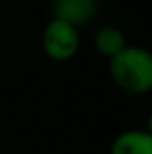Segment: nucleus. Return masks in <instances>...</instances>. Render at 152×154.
<instances>
[{
  "mask_svg": "<svg viewBox=\"0 0 152 154\" xmlns=\"http://www.w3.org/2000/svg\"><path fill=\"white\" fill-rule=\"evenodd\" d=\"M109 154H152V135L146 129H129L111 143Z\"/></svg>",
  "mask_w": 152,
  "mask_h": 154,
  "instance_id": "nucleus-4",
  "label": "nucleus"
},
{
  "mask_svg": "<svg viewBox=\"0 0 152 154\" xmlns=\"http://www.w3.org/2000/svg\"><path fill=\"white\" fill-rule=\"evenodd\" d=\"M146 131H148L150 135H152V113L148 115V121H146Z\"/></svg>",
  "mask_w": 152,
  "mask_h": 154,
  "instance_id": "nucleus-6",
  "label": "nucleus"
},
{
  "mask_svg": "<svg viewBox=\"0 0 152 154\" xmlns=\"http://www.w3.org/2000/svg\"><path fill=\"white\" fill-rule=\"evenodd\" d=\"M98 8L99 0H53V18L80 27L96 18Z\"/></svg>",
  "mask_w": 152,
  "mask_h": 154,
  "instance_id": "nucleus-3",
  "label": "nucleus"
},
{
  "mask_svg": "<svg viewBox=\"0 0 152 154\" xmlns=\"http://www.w3.org/2000/svg\"><path fill=\"white\" fill-rule=\"evenodd\" d=\"M127 45H129V43H127V37H125V33H123V29L117 27V26H111V23L102 26L94 35L96 51L102 57H105V59L115 57L119 51L125 49Z\"/></svg>",
  "mask_w": 152,
  "mask_h": 154,
  "instance_id": "nucleus-5",
  "label": "nucleus"
},
{
  "mask_svg": "<svg viewBox=\"0 0 152 154\" xmlns=\"http://www.w3.org/2000/svg\"><path fill=\"white\" fill-rule=\"evenodd\" d=\"M41 47L43 53L55 63H66V60L74 59L80 49L78 27L65 20L53 18L43 29Z\"/></svg>",
  "mask_w": 152,
  "mask_h": 154,
  "instance_id": "nucleus-2",
  "label": "nucleus"
},
{
  "mask_svg": "<svg viewBox=\"0 0 152 154\" xmlns=\"http://www.w3.org/2000/svg\"><path fill=\"white\" fill-rule=\"evenodd\" d=\"M109 76L119 90L133 96L152 92V51L127 45L109 59Z\"/></svg>",
  "mask_w": 152,
  "mask_h": 154,
  "instance_id": "nucleus-1",
  "label": "nucleus"
}]
</instances>
